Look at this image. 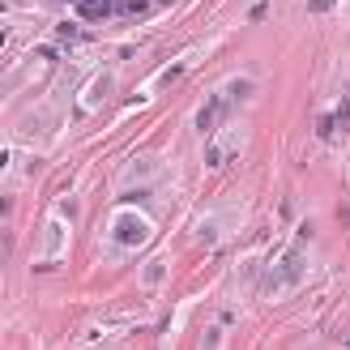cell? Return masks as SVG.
<instances>
[{"instance_id":"obj_1","label":"cell","mask_w":350,"mask_h":350,"mask_svg":"<svg viewBox=\"0 0 350 350\" xmlns=\"http://www.w3.org/2000/svg\"><path fill=\"white\" fill-rule=\"evenodd\" d=\"M81 17H107V13H116V0H68Z\"/></svg>"},{"instance_id":"obj_2","label":"cell","mask_w":350,"mask_h":350,"mask_svg":"<svg viewBox=\"0 0 350 350\" xmlns=\"http://www.w3.org/2000/svg\"><path fill=\"white\" fill-rule=\"evenodd\" d=\"M116 235L124 239V243H142V239L150 235V226H142V222H133V218H124V222H116Z\"/></svg>"},{"instance_id":"obj_3","label":"cell","mask_w":350,"mask_h":350,"mask_svg":"<svg viewBox=\"0 0 350 350\" xmlns=\"http://www.w3.org/2000/svg\"><path fill=\"white\" fill-rule=\"evenodd\" d=\"M222 116H226V103H222V98H214V103H209V107L197 116V129H201V133H209V129H214Z\"/></svg>"}]
</instances>
